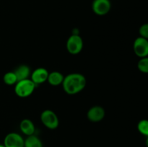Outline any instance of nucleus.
<instances>
[{
  "label": "nucleus",
  "instance_id": "14",
  "mask_svg": "<svg viewBox=\"0 0 148 147\" xmlns=\"http://www.w3.org/2000/svg\"><path fill=\"white\" fill-rule=\"evenodd\" d=\"M3 81L7 85L11 86V85H14L17 83V79L14 71H9L4 75Z\"/></svg>",
  "mask_w": 148,
  "mask_h": 147
},
{
  "label": "nucleus",
  "instance_id": "12",
  "mask_svg": "<svg viewBox=\"0 0 148 147\" xmlns=\"http://www.w3.org/2000/svg\"><path fill=\"white\" fill-rule=\"evenodd\" d=\"M14 72L17 76V82L28 79L31 74L30 67L27 65H20L14 71Z\"/></svg>",
  "mask_w": 148,
  "mask_h": 147
},
{
  "label": "nucleus",
  "instance_id": "8",
  "mask_svg": "<svg viewBox=\"0 0 148 147\" xmlns=\"http://www.w3.org/2000/svg\"><path fill=\"white\" fill-rule=\"evenodd\" d=\"M105 115L106 112L104 108L101 106L96 105L90 108L87 113V117L91 122H98L103 120Z\"/></svg>",
  "mask_w": 148,
  "mask_h": 147
},
{
  "label": "nucleus",
  "instance_id": "5",
  "mask_svg": "<svg viewBox=\"0 0 148 147\" xmlns=\"http://www.w3.org/2000/svg\"><path fill=\"white\" fill-rule=\"evenodd\" d=\"M133 50L136 56L139 58H144L148 56V40L142 37L135 39L133 44Z\"/></svg>",
  "mask_w": 148,
  "mask_h": 147
},
{
  "label": "nucleus",
  "instance_id": "15",
  "mask_svg": "<svg viewBox=\"0 0 148 147\" xmlns=\"http://www.w3.org/2000/svg\"><path fill=\"white\" fill-rule=\"evenodd\" d=\"M137 69L144 74H148V56L141 58L137 63Z\"/></svg>",
  "mask_w": 148,
  "mask_h": 147
},
{
  "label": "nucleus",
  "instance_id": "2",
  "mask_svg": "<svg viewBox=\"0 0 148 147\" xmlns=\"http://www.w3.org/2000/svg\"><path fill=\"white\" fill-rule=\"evenodd\" d=\"M37 85L31 79H24L18 81L15 84L14 92L16 95L21 98H25L30 96L35 91Z\"/></svg>",
  "mask_w": 148,
  "mask_h": 147
},
{
  "label": "nucleus",
  "instance_id": "17",
  "mask_svg": "<svg viewBox=\"0 0 148 147\" xmlns=\"http://www.w3.org/2000/svg\"><path fill=\"white\" fill-rule=\"evenodd\" d=\"M139 33H140V37L148 40V23H145L143 25L140 26L139 29Z\"/></svg>",
  "mask_w": 148,
  "mask_h": 147
},
{
  "label": "nucleus",
  "instance_id": "10",
  "mask_svg": "<svg viewBox=\"0 0 148 147\" xmlns=\"http://www.w3.org/2000/svg\"><path fill=\"white\" fill-rule=\"evenodd\" d=\"M20 129L23 134L27 136L34 135L36 127L33 121L30 119H23L20 122Z\"/></svg>",
  "mask_w": 148,
  "mask_h": 147
},
{
  "label": "nucleus",
  "instance_id": "16",
  "mask_svg": "<svg viewBox=\"0 0 148 147\" xmlns=\"http://www.w3.org/2000/svg\"><path fill=\"white\" fill-rule=\"evenodd\" d=\"M137 129L140 133L148 136V120H141L137 124Z\"/></svg>",
  "mask_w": 148,
  "mask_h": 147
},
{
  "label": "nucleus",
  "instance_id": "1",
  "mask_svg": "<svg viewBox=\"0 0 148 147\" xmlns=\"http://www.w3.org/2000/svg\"><path fill=\"white\" fill-rule=\"evenodd\" d=\"M86 78L83 74L72 73L64 76L62 86L66 94L73 95L82 92L86 86Z\"/></svg>",
  "mask_w": 148,
  "mask_h": 147
},
{
  "label": "nucleus",
  "instance_id": "13",
  "mask_svg": "<svg viewBox=\"0 0 148 147\" xmlns=\"http://www.w3.org/2000/svg\"><path fill=\"white\" fill-rule=\"evenodd\" d=\"M24 147H43V143L36 135H29L25 139Z\"/></svg>",
  "mask_w": 148,
  "mask_h": 147
},
{
  "label": "nucleus",
  "instance_id": "19",
  "mask_svg": "<svg viewBox=\"0 0 148 147\" xmlns=\"http://www.w3.org/2000/svg\"><path fill=\"white\" fill-rule=\"evenodd\" d=\"M0 147H5L4 144H0Z\"/></svg>",
  "mask_w": 148,
  "mask_h": 147
},
{
  "label": "nucleus",
  "instance_id": "18",
  "mask_svg": "<svg viewBox=\"0 0 148 147\" xmlns=\"http://www.w3.org/2000/svg\"><path fill=\"white\" fill-rule=\"evenodd\" d=\"M145 144H146V146H147V147H148V136H147V139H146V142H145Z\"/></svg>",
  "mask_w": 148,
  "mask_h": 147
},
{
  "label": "nucleus",
  "instance_id": "9",
  "mask_svg": "<svg viewBox=\"0 0 148 147\" xmlns=\"http://www.w3.org/2000/svg\"><path fill=\"white\" fill-rule=\"evenodd\" d=\"M49 72L45 68H37L30 74V79L36 85L44 83L48 79Z\"/></svg>",
  "mask_w": 148,
  "mask_h": 147
},
{
  "label": "nucleus",
  "instance_id": "4",
  "mask_svg": "<svg viewBox=\"0 0 148 147\" xmlns=\"http://www.w3.org/2000/svg\"><path fill=\"white\" fill-rule=\"evenodd\" d=\"M66 50L70 54L77 55L82 51L83 48V40L78 34H72L66 41Z\"/></svg>",
  "mask_w": 148,
  "mask_h": 147
},
{
  "label": "nucleus",
  "instance_id": "6",
  "mask_svg": "<svg viewBox=\"0 0 148 147\" xmlns=\"http://www.w3.org/2000/svg\"><path fill=\"white\" fill-rule=\"evenodd\" d=\"M111 8L110 0H94L92 4V10L95 14L103 16L108 14Z\"/></svg>",
  "mask_w": 148,
  "mask_h": 147
},
{
  "label": "nucleus",
  "instance_id": "11",
  "mask_svg": "<svg viewBox=\"0 0 148 147\" xmlns=\"http://www.w3.org/2000/svg\"><path fill=\"white\" fill-rule=\"evenodd\" d=\"M64 79V76L61 72L54 71H52L49 74L47 82L51 86H56L62 84Z\"/></svg>",
  "mask_w": 148,
  "mask_h": 147
},
{
  "label": "nucleus",
  "instance_id": "3",
  "mask_svg": "<svg viewBox=\"0 0 148 147\" xmlns=\"http://www.w3.org/2000/svg\"><path fill=\"white\" fill-rule=\"evenodd\" d=\"M40 120L42 123L50 130H54L59 125V118L53 111L51 110H45L40 114Z\"/></svg>",
  "mask_w": 148,
  "mask_h": 147
},
{
  "label": "nucleus",
  "instance_id": "7",
  "mask_svg": "<svg viewBox=\"0 0 148 147\" xmlns=\"http://www.w3.org/2000/svg\"><path fill=\"white\" fill-rule=\"evenodd\" d=\"M25 139L21 135L17 133H10L4 139L5 147H24Z\"/></svg>",
  "mask_w": 148,
  "mask_h": 147
}]
</instances>
